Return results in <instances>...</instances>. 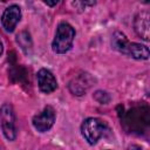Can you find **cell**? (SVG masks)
Listing matches in <instances>:
<instances>
[{"instance_id":"cell-8","label":"cell","mask_w":150,"mask_h":150,"mask_svg":"<svg viewBox=\"0 0 150 150\" xmlns=\"http://www.w3.org/2000/svg\"><path fill=\"white\" fill-rule=\"evenodd\" d=\"M91 86V77L88 74H82L75 79H73L69 83V90L77 96L83 95L89 87Z\"/></svg>"},{"instance_id":"cell-6","label":"cell","mask_w":150,"mask_h":150,"mask_svg":"<svg viewBox=\"0 0 150 150\" xmlns=\"http://www.w3.org/2000/svg\"><path fill=\"white\" fill-rule=\"evenodd\" d=\"M38 84L39 88L42 93L45 94H50L57 88V81L53 73L46 68H42L38 71Z\"/></svg>"},{"instance_id":"cell-7","label":"cell","mask_w":150,"mask_h":150,"mask_svg":"<svg viewBox=\"0 0 150 150\" xmlns=\"http://www.w3.org/2000/svg\"><path fill=\"white\" fill-rule=\"evenodd\" d=\"M149 19H150V15L146 11H143V12H139L136 16H135V20H134V28H135V32L136 34L143 39L144 41H149Z\"/></svg>"},{"instance_id":"cell-1","label":"cell","mask_w":150,"mask_h":150,"mask_svg":"<svg viewBox=\"0 0 150 150\" xmlns=\"http://www.w3.org/2000/svg\"><path fill=\"white\" fill-rule=\"evenodd\" d=\"M74 38H75V29L73 28L71 25H69L68 22L59 23L54 40L52 42V48L54 53L56 54L67 53L73 46Z\"/></svg>"},{"instance_id":"cell-3","label":"cell","mask_w":150,"mask_h":150,"mask_svg":"<svg viewBox=\"0 0 150 150\" xmlns=\"http://www.w3.org/2000/svg\"><path fill=\"white\" fill-rule=\"evenodd\" d=\"M0 123L5 137L8 141H14L16 137L15 112L9 103H5L0 108Z\"/></svg>"},{"instance_id":"cell-10","label":"cell","mask_w":150,"mask_h":150,"mask_svg":"<svg viewBox=\"0 0 150 150\" xmlns=\"http://www.w3.org/2000/svg\"><path fill=\"white\" fill-rule=\"evenodd\" d=\"M130 41L127 39V36L122 33V32H115L111 39V46L114 49H116L117 52L122 53V54H127V49L129 46Z\"/></svg>"},{"instance_id":"cell-2","label":"cell","mask_w":150,"mask_h":150,"mask_svg":"<svg viewBox=\"0 0 150 150\" xmlns=\"http://www.w3.org/2000/svg\"><path fill=\"white\" fill-rule=\"evenodd\" d=\"M107 131V124L102 120L95 117H89L84 120L81 125V134L89 144H96L97 141L102 138Z\"/></svg>"},{"instance_id":"cell-4","label":"cell","mask_w":150,"mask_h":150,"mask_svg":"<svg viewBox=\"0 0 150 150\" xmlns=\"http://www.w3.org/2000/svg\"><path fill=\"white\" fill-rule=\"evenodd\" d=\"M54 122H55V110L50 105L45 107L43 110L36 114L32 120L33 127L39 132L48 131L54 125Z\"/></svg>"},{"instance_id":"cell-5","label":"cell","mask_w":150,"mask_h":150,"mask_svg":"<svg viewBox=\"0 0 150 150\" xmlns=\"http://www.w3.org/2000/svg\"><path fill=\"white\" fill-rule=\"evenodd\" d=\"M21 19V8L18 5L8 6L1 15V25L6 32L12 33Z\"/></svg>"},{"instance_id":"cell-11","label":"cell","mask_w":150,"mask_h":150,"mask_svg":"<svg viewBox=\"0 0 150 150\" xmlns=\"http://www.w3.org/2000/svg\"><path fill=\"white\" fill-rule=\"evenodd\" d=\"M16 41H18V43L20 45L21 49H22L25 53H27V54L30 53V49H32L33 43H32V40H30V35H29L27 32H21V33H19L18 36H16Z\"/></svg>"},{"instance_id":"cell-12","label":"cell","mask_w":150,"mask_h":150,"mask_svg":"<svg viewBox=\"0 0 150 150\" xmlns=\"http://www.w3.org/2000/svg\"><path fill=\"white\" fill-rule=\"evenodd\" d=\"M57 2H59V1H54V2H49V1H46L45 4H46V5H48V6H55Z\"/></svg>"},{"instance_id":"cell-13","label":"cell","mask_w":150,"mask_h":150,"mask_svg":"<svg viewBox=\"0 0 150 150\" xmlns=\"http://www.w3.org/2000/svg\"><path fill=\"white\" fill-rule=\"evenodd\" d=\"M2 52H4V45H2V42H1V40H0V55L2 54Z\"/></svg>"},{"instance_id":"cell-9","label":"cell","mask_w":150,"mask_h":150,"mask_svg":"<svg viewBox=\"0 0 150 150\" xmlns=\"http://www.w3.org/2000/svg\"><path fill=\"white\" fill-rule=\"evenodd\" d=\"M125 55H129L136 60H148L149 59V48L141 43L130 42Z\"/></svg>"}]
</instances>
